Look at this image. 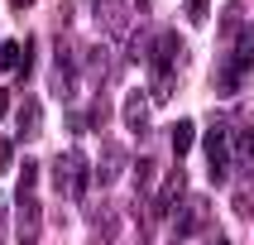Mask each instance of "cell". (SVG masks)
<instances>
[{"label": "cell", "instance_id": "cell-2", "mask_svg": "<svg viewBox=\"0 0 254 245\" xmlns=\"http://www.w3.org/2000/svg\"><path fill=\"white\" fill-rule=\"evenodd\" d=\"M187 197V173L183 168H168V178L144 197V221H168L173 212H178V202Z\"/></svg>", "mask_w": 254, "mask_h": 245}, {"label": "cell", "instance_id": "cell-18", "mask_svg": "<svg viewBox=\"0 0 254 245\" xmlns=\"http://www.w3.org/2000/svg\"><path fill=\"white\" fill-rule=\"evenodd\" d=\"M240 77L245 72L226 58V63H221V77H216V91H221V96H235V91H240Z\"/></svg>", "mask_w": 254, "mask_h": 245}, {"label": "cell", "instance_id": "cell-20", "mask_svg": "<svg viewBox=\"0 0 254 245\" xmlns=\"http://www.w3.org/2000/svg\"><path fill=\"white\" fill-rule=\"evenodd\" d=\"M67 130L72 135H86V130H91V111H77V106H72L67 111Z\"/></svg>", "mask_w": 254, "mask_h": 245}, {"label": "cell", "instance_id": "cell-1", "mask_svg": "<svg viewBox=\"0 0 254 245\" xmlns=\"http://www.w3.org/2000/svg\"><path fill=\"white\" fill-rule=\"evenodd\" d=\"M53 187L63 202H82L86 187H91V163H86L82 149H63L53 159Z\"/></svg>", "mask_w": 254, "mask_h": 245}, {"label": "cell", "instance_id": "cell-19", "mask_svg": "<svg viewBox=\"0 0 254 245\" xmlns=\"http://www.w3.org/2000/svg\"><path fill=\"white\" fill-rule=\"evenodd\" d=\"M0 68L19 72V43H14V39H0Z\"/></svg>", "mask_w": 254, "mask_h": 245}, {"label": "cell", "instance_id": "cell-7", "mask_svg": "<svg viewBox=\"0 0 254 245\" xmlns=\"http://www.w3.org/2000/svg\"><path fill=\"white\" fill-rule=\"evenodd\" d=\"M86 221H91V245H115V236H120V207L115 202H91Z\"/></svg>", "mask_w": 254, "mask_h": 245}, {"label": "cell", "instance_id": "cell-21", "mask_svg": "<svg viewBox=\"0 0 254 245\" xmlns=\"http://www.w3.org/2000/svg\"><path fill=\"white\" fill-rule=\"evenodd\" d=\"M206 10H211V0H183V14L192 19V24H201V19H206Z\"/></svg>", "mask_w": 254, "mask_h": 245}, {"label": "cell", "instance_id": "cell-24", "mask_svg": "<svg viewBox=\"0 0 254 245\" xmlns=\"http://www.w3.org/2000/svg\"><path fill=\"white\" fill-rule=\"evenodd\" d=\"M10 5H14V10H29V5H34V0H10Z\"/></svg>", "mask_w": 254, "mask_h": 245}, {"label": "cell", "instance_id": "cell-13", "mask_svg": "<svg viewBox=\"0 0 254 245\" xmlns=\"http://www.w3.org/2000/svg\"><path fill=\"white\" fill-rule=\"evenodd\" d=\"M125 125L134 135H149V91H129L125 96Z\"/></svg>", "mask_w": 254, "mask_h": 245}, {"label": "cell", "instance_id": "cell-16", "mask_svg": "<svg viewBox=\"0 0 254 245\" xmlns=\"http://www.w3.org/2000/svg\"><path fill=\"white\" fill-rule=\"evenodd\" d=\"M14 197H39V159H24V163H19V183H14Z\"/></svg>", "mask_w": 254, "mask_h": 245}, {"label": "cell", "instance_id": "cell-17", "mask_svg": "<svg viewBox=\"0 0 254 245\" xmlns=\"http://www.w3.org/2000/svg\"><path fill=\"white\" fill-rule=\"evenodd\" d=\"M192 140H197V125H192V120H178V125H173V154L187 159L192 154Z\"/></svg>", "mask_w": 254, "mask_h": 245}, {"label": "cell", "instance_id": "cell-26", "mask_svg": "<svg viewBox=\"0 0 254 245\" xmlns=\"http://www.w3.org/2000/svg\"><path fill=\"white\" fill-rule=\"evenodd\" d=\"M211 245H230V241H211Z\"/></svg>", "mask_w": 254, "mask_h": 245}, {"label": "cell", "instance_id": "cell-27", "mask_svg": "<svg viewBox=\"0 0 254 245\" xmlns=\"http://www.w3.org/2000/svg\"><path fill=\"white\" fill-rule=\"evenodd\" d=\"M178 245H183V241H178Z\"/></svg>", "mask_w": 254, "mask_h": 245}, {"label": "cell", "instance_id": "cell-8", "mask_svg": "<svg viewBox=\"0 0 254 245\" xmlns=\"http://www.w3.org/2000/svg\"><path fill=\"white\" fill-rule=\"evenodd\" d=\"M39 231H43L39 197H14V241L19 245H39Z\"/></svg>", "mask_w": 254, "mask_h": 245}, {"label": "cell", "instance_id": "cell-9", "mask_svg": "<svg viewBox=\"0 0 254 245\" xmlns=\"http://www.w3.org/2000/svg\"><path fill=\"white\" fill-rule=\"evenodd\" d=\"M125 168H129V149H125V144H115V140H106L101 163H96V173H91V178H96L101 187H115V178H120Z\"/></svg>", "mask_w": 254, "mask_h": 245}, {"label": "cell", "instance_id": "cell-22", "mask_svg": "<svg viewBox=\"0 0 254 245\" xmlns=\"http://www.w3.org/2000/svg\"><path fill=\"white\" fill-rule=\"evenodd\" d=\"M10 159H14V144H10V140H0V173L10 168Z\"/></svg>", "mask_w": 254, "mask_h": 245}, {"label": "cell", "instance_id": "cell-11", "mask_svg": "<svg viewBox=\"0 0 254 245\" xmlns=\"http://www.w3.org/2000/svg\"><path fill=\"white\" fill-rule=\"evenodd\" d=\"M82 68H86V82L101 86L106 77H111V48H106V43H91V48L82 53Z\"/></svg>", "mask_w": 254, "mask_h": 245}, {"label": "cell", "instance_id": "cell-10", "mask_svg": "<svg viewBox=\"0 0 254 245\" xmlns=\"http://www.w3.org/2000/svg\"><path fill=\"white\" fill-rule=\"evenodd\" d=\"M39 125H43V106H39V96L19 101V115H14V140H34V135H39Z\"/></svg>", "mask_w": 254, "mask_h": 245}, {"label": "cell", "instance_id": "cell-12", "mask_svg": "<svg viewBox=\"0 0 254 245\" xmlns=\"http://www.w3.org/2000/svg\"><path fill=\"white\" fill-rule=\"evenodd\" d=\"M91 10H96V24H101V34H125V5H120V0H96V5H91Z\"/></svg>", "mask_w": 254, "mask_h": 245}, {"label": "cell", "instance_id": "cell-23", "mask_svg": "<svg viewBox=\"0 0 254 245\" xmlns=\"http://www.w3.org/2000/svg\"><path fill=\"white\" fill-rule=\"evenodd\" d=\"M10 111V91H0V115Z\"/></svg>", "mask_w": 254, "mask_h": 245}, {"label": "cell", "instance_id": "cell-14", "mask_svg": "<svg viewBox=\"0 0 254 245\" xmlns=\"http://www.w3.org/2000/svg\"><path fill=\"white\" fill-rule=\"evenodd\" d=\"M230 63L240 72H254V24H245L240 34H235V43H230Z\"/></svg>", "mask_w": 254, "mask_h": 245}, {"label": "cell", "instance_id": "cell-3", "mask_svg": "<svg viewBox=\"0 0 254 245\" xmlns=\"http://www.w3.org/2000/svg\"><path fill=\"white\" fill-rule=\"evenodd\" d=\"M230 135H235L230 120H211V125H206V163H211V183H230V168H235V159H230Z\"/></svg>", "mask_w": 254, "mask_h": 245}, {"label": "cell", "instance_id": "cell-25", "mask_svg": "<svg viewBox=\"0 0 254 245\" xmlns=\"http://www.w3.org/2000/svg\"><path fill=\"white\" fill-rule=\"evenodd\" d=\"M134 5H139V10H149V0H134Z\"/></svg>", "mask_w": 254, "mask_h": 245}, {"label": "cell", "instance_id": "cell-5", "mask_svg": "<svg viewBox=\"0 0 254 245\" xmlns=\"http://www.w3.org/2000/svg\"><path fill=\"white\" fill-rule=\"evenodd\" d=\"M48 91L63 101H72V91H77V48L72 43H58L53 68H48Z\"/></svg>", "mask_w": 254, "mask_h": 245}, {"label": "cell", "instance_id": "cell-6", "mask_svg": "<svg viewBox=\"0 0 254 245\" xmlns=\"http://www.w3.org/2000/svg\"><path fill=\"white\" fill-rule=\"evenodd\" d=\"M149 72H178V63H183V39L173 34V29H158L154 39H149Z\"/></svg>", "mask_w": 254, "mask_h": 245}, {"label": "cell", "instance_id": "cell-15", "mask_svg": "<svg viewBox=\"0 0 254 245\" xmlns=\"http://www.w3.org/2000/svg\"><path fill=\"white\" fill-rule=\"evenodd\" d=\"M129 168H134V197H149L154 192V178H158V163H154V154H144V159H129Z\"/></svg>", "mask_w": 254, "mask_h": 245}, {"label": "cell", "instance_id": "cell-4", "mask_svg": "<svg viewBox=\"0 0 254 245\" xmlns=\"http://www.w3.org/2000/svg\"><path fill=\"white\" fill-rule=\"evenodd\" d=\"M206 221H211V197H206V192H192V197H183L178 212H173V236L187 241V236L206 231Z\"/></svg>", "mask_w": 254, "mask_h": 245}]
</instances>
